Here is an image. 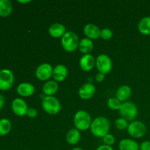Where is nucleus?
Wrapping results in <instances>:
<instances>
[{
    "label": "nucleus",
    "instance_id": "aec40b11",
    "mask_svg": "<svg viewBox=\"0 0 150 150\" xmlns=\"http://www.w3.org/2000/svg\"><path fill=\"white\" fill-rule=\"evenodd\" d=\"M94 44L93 41L92 40L89 39L87 38H83L81 40H80L79 45V49L82 54H89L93 50Z\"/></svg>",
    "mask_w": 150,
    "mask_h": 150
},
{
    "label": "nucleus",
    "instance_id": "72a5a7b5",
    "mask_svg": "<svg viewBox=\"0 0 150 150\" xmlns=\"http://www.w3.org/2000/svg\"><path fill=\"white\" fill-rule=\"evenodd\" d=\"M18 1L19 3H21V4H26V3H29V2H30V0H26V1H21V0H18Z\"/></svg>",
    "mask_w": 150,
    "mask_h": 150
},
{
    "label": "nucleus",
    "instance_id": "5701e85b",
    "mask_svg": "<svg viewBox=\"0 0 150 150\" xmlns=\"http://www.w3.org/2000/svg\"><path fill=\"white\" fill-rule=\"evenodd\" d=\"M13 11V4L9 0H0V16L7 17Z\"/></svg>",
    "mask_w": 150,
    "mask_h": 150
},
{
    "label": "nucleus",
    "instance_id": "0eeeda50",
    "mask_svg": "<svg viewBox=\"0 0 150 150\" xmlns=\"http://www.w3.org/2000/svg\"><path fill=\"white\" fill-rule=\"evenodd\" d=\"M95 65L99 73L105 75L109 73L112 70V61L106 54H100L96 59Z\"/></svg>",
    "mask_w": 150,
    "mask_h": 150
},
{
    "label": "nucleus",
    "instance_id": "6ab92c4d",
    "mask_svg": "<svg viewBox=\"0 0 150 150\" xmlns=\"http://www.w3.org/2000/svg\"><path fill=\"white\" fill-rule=\"evenodd\" d=\"M120 150H140V145L133 139H125L119 144Z\"/></svg>",
    "mask_w": 150,
    "mask_h": 150
},
{
    "label": "nucleus",
    "instance_id": "7ed1b4c3",
    "mask_svg": "<svg viewBox=\"0 0 150 150\" xmlns=\"http://www.w3.org/2000/svg\"><path fill=\"white\" fill-rule=\"evenodd\" d=\"M79 38L75 32H67L61 39V44L63 49L67 52H73L79 48Z\"/></svg>",
    "mask_w": 150,
    "mask_h": 150
},
{
    "label": "nucleus",
    "instance_id": "6e6552de",
    "mask_svg": "<svg viewBox=\"0 0 150 150\" xmlns=\"http://www.w3.org/2000/svg\"><path fill=\"white\" fill-rule=\"evenodd\" d=\"M14 83V75L9 69L0 70V90L6 91L10 89Z\"/></svg>",
    "mask_w": 150,
    "mask_h": 150
},
{
    "label": "nucleus",
    "instance_id": "7c9ffc66",
    "mask_svg": "<svg viewBox=\"0 0 150 150\" xmlns=\"http://www.w3.org/2000/svg\"><path fill=\"white\" fill-rule=\"evenodd\" d=\"M104 79H105V74H103V73H98L96 75V76H95V80L98 82H99V83H101V82L103 81Z\"/></svg>",
    "mask_w": 150,
    "mask_h": 150
},
{
    "label": "nucleus",
    "instance_id": "f8f14e48",
    "mask_svg": "<svg viewBox=\"0 0 150 150\" xmlns=\"http://www.w3.org/2000/svg\"><path fill=\"white\" fill-rule=\"evenodd\" d=\"M95 62L96 59L92 54H84L81 57L79 64L82 70L85 72H89L95 67Z\"/></svg>",
    "mask_w": 150,
    "mask_h": 150
},
{
    "label": "nucleus",
    "instance_id": "1a4fd4ad",
    "mask_svg": "<svg viewBox=\"0 0 150 150\" xmlns=\"http://www.w3.org/2000/svg\"><path fill=\"white\" fill-rule=\"evenodd\" d=\"M54 68L48 63H42L40 64L35 71V76L42 81H45L48 80L53 75Z\"/></svg>",
    "mask_w": 150,
    "mask_h": 150
},
{
    "label": "nucleus",
    "instance_id": "c85d7f7f",
    "mask_svg": "<svg viewBox=\"0 0 150 150\" xmlns=\"http://www.w3.org/2000/svg\"><path fill=\"white\" fill-rule=\"evenodd\" d=\"M38 111H37V109H35V108H29L27 113H26V116L31 119L36 118V117H38Z\"/></svg>",
    "mask_w": 150,
    "mask_h": 150
},
{
    "label": "nucleus",
    "instance_id": "dca6fc26",
    "mask_svg": "<svg viewBox=\"0 0 150 150\" xmlns=\"http://www.w3.org/2000/svg\"><path fill=\"white\" fill-rule=\"evenodd\" d=\"M66 32H66L65 26L59 23H55L51 25L48 29L49 35L54 38H62Z\"/></svg>",
    "mask_w": 150,
    "mask_h": 150
},
{
    "label": "nucleus",
    "instance_id": "c9c22d12",
    "mask_svg": "<svg viewBox=\"0 0 150 150\" xmlns=\"http://www.w3.org/2000/svg\"><path fill=\"white\" fill-rule=\"evenodd\" d=\"M26 150H29V149H26Z\"/></svg>",
    "mask_w": 150,
    "mask_h": 150
},
{
    "label": "nucleus",
    "instance_id": "9d476101",
    "mask_svg": "<svg viewBox=\"0 0 150 150\" xmlns=\"http://www.w3.org/2000/svg\"><path fill=\"white\" fill-rule=\"evenodd\" d=\"M11 107L14 114L18 117H23V116L26 115V113L29 109L25 100L19 98H15L13 100L12 102Z\"/></svg>",
    "mask_w": 150,
    "mask_h": 150
},
{
    "label": "nucleus",
    "instance_id": "f704fd0d",
    "mask_svg": "<svg viewBox=\"0 0 150 150\" xmlns=\"http://www.w3.org/2000/svg\"><path fill=\"white\" fill-rule=\"evenodd\" d=\"M72 150H83V149H81V148H80V147H75V148H73Z\"/></svg>",
    "mask_w": 150,
    "mask_h": 150
},
{
    "label": "nucleus",
    "instance_id": "9b49d317",
    "mask_svg": "<svg viewBox=\"0 0 150 150\" xmlns=\"http://www.w3.org/2000/svg\"><path fill=\"white\" fill-rule=\"evenodd\" d=\"M96 92V88L92 83H86L79 89V96L83 100L91 99Z\"/></svg>",
    "mask_w": 150,
    "mask_h": 150
},
{
    "label": "nucleus",
    "instance_id": "39448f33",
    "mask_svg": "<svg viewBox=\"0 0 150 150\" xmlns=\"http://www.w3.org/2000/svg\"><path fill=\"white\" fill-rule=\"evenodd\" d=\"M119 112L122 118L127 122H133L138 115V108L133 103L126 101L122 103Z\"/></svg>",
    "mask_w": 150,
    "mask_h": 150
},
{
    "label": "nucleus",
    "instance_id": "bb28decb",
    "mask_svg": "<svg viewBox=\"0 0 150 150\" xmlns=\"http://www.w3.org/2000/svg\"><path fill=\"white\" fill-rule=\"evenodd\" d=\"M113 37V32L109 28H104L100 31V38L105 40H108Z\"/></svg>",
    "mask_w": 150,
    "mask_h": 150
},
{
    "label": "nucleus",
    "instance_id": "b1692460",
    "mask_svg": "<svg viewBox=\"0 0 150 150\" xmlns=\"http://www.w3.org/2000/svg\"><path fill=\"white\" fill-rule=\"evenodd\" d=\"M12 128L11 122L8 119L3 118L0 120V136H4L8 134Z\"/></svg>",
    "mask_w": 150,
    "mask_h": 150
},
{
    "label": "nucleus",
    "instance_id": "2f4dec72",
    "mask_svg": "<svg viewBox=\"0 0 150 150\" xmlns=\"http://www.w3.org/2000/svg\"><path fill=\"white\" fill-rule=\"evenodd\" d=\"M96 150H114V149L112 148V146H108V145L105 144H103L101 146H98Z\"/></svg>",
    "mask_w": 150,
    "mask_h": 150
},
{
    "label": "nucleus",
    "instance_id": "a211bd4d",
    "mask_svg": "<svg viewBox=\"0 0 150 150\" xmlns=\"http://www.w3.org/2000/svg\"><path fill=\"white\" fill-rule=\"evenodd\" d=\"M59 89L58 83L55 81H48L42 86V92L45 96H54Z\"/></svg>",
    "mask_w": 150,
    "mask_h": 150
},
{
    "label": "nucleus",
    "instance_id": "2eb2a0df",
    "mask_svg": "<svg viewBox=\"0 0 150 150\" xmlns=\"http://www.w3.org/2000/svg\"><path fill=\"white\" fill-rule=\"evenodd\" d=\"M100 29L94 23H88L83 28V33L90 40H97L100 38Z\"/></svg>",
    "mask_w": 150,
    "mask_h": 150
},
{
    "label": "nucleus",
    "instance_id": "f3484780",
    "mask_svg": "<svg viewBox=\"0 0 150 150\" xmlns=\"http://www.w3.org/2000/svg\"><path fill=\"white\" fill-rule=\"evenodd\" d=\"M132 94V89L127 85L120 86L116 92V98L121 103H125L130 98Z\"/></svg>",
    "mask_w": 150,
    "mask_h": 150
},
{
    "label": "nucleus",
    "instance_id": "c756f323",
    "mask_svg": "<svg viewBox=\"0 0 150 150\" xmlns=\"http://www.w3.org/2000/svg\"><path fill=\"white\" fill-rule=\"evenodd\" d=\"M140 150H150V141H145L140 144Z\"/></svg>",
    "mask_w": 150,
    "mask_h": 150
},
{
    "label": "nucleus",
    "instance_id": "4468645a",
    "mask_svg": "<svg viewBox=\"0 0 150 150\" xmlns=\"http://www.w3.org/2000/svg\"><path fill=\"white\" fill-rule=\"evenodd\" d=\"M35 87L32 83L29 82H22L18 86L17 92L19 95L24 98L30 97L35 93Z\"/></svg>",
    "mask_w": 150,
    "mask_h": 150
},
{
    "label": "nucleus",
    "instance_id": "a878e982",
    "mask_svg": "<svg viewBox=\"0 0 150 150\" xmlns=\"http://www.w3.org/2000/svg\"><path fill=\"white\" fill-rule=\"evenodd\" d=\"M128 122L126 120H125L124 118H122V117L117 119L115 121L116 127L120 130H126L128 127Z\"/></svg>",
    "mask_w": 150,
    "mask_h": 150
},
{
    "label": "nucleus",
    "instance_id": "393cba45",
    "mask_svg": "<svg viewBox=\"0 0 150 150\" xmlns=\"http://www.w3.org/2000/svg\"><path fill=\"white\" fill-rule=\"evenodd\" d=\"M122 103L120 102L117 98H111L107 101V105H108V108L111 110H114V111L120 109Z\"/></svg>",
    "mask_w": 150,
    "mask_h": 150
},
{
    "label": "nucleus",
    "instance_id": "f257e3e1",
    "mask_svg": "<svg viewBox=\"0 0 150 150\" xmlns=\"http://www.w3.org/2000/svg\"><path fill=\"white\" fill-rule=\"evenodd\" d=\"M111 124L106 117H98L93 120L90 127V130L94 136L103 138L109 133Z\"/></svg>",
    "mask_w": 150,
    "mask_h": 150
},
{
    "label": "nucleus",
    "instance_id": "412c9836",
    "mask_svg": "<svg viewBox=\"0 0 150 150\" xmlns=\"http://www.w3.org/2000/svg\"><path fill=\"white\" fill-rule=\"evenodd\" d=\"M81 132L76 128L69 130L66 136V141L70 145H76L81 140Z\"/></svg>",
    "mask_w": 150,
    "mask_h": 150
},
{
    "label": "nucleus",
    "instance_id": "4be33fe9",
    "mask_svg": "<svg viewBox=\"0 0 150 150\" xmlns=\"http://www.w3.org/2000/svg\"><path fill=\"white\" fill-rule=\"evenodd\" d=\"M138 29L144 35H150V16L141 19L138 24Z\"/></svg>",
    "mask_w": 150,
    "mask_h": 150
},
{
    "label": "nucleus",
    "instance_id": "cd10ccee",
    "mask_svg": "<svg viewBox=\"0 0 150 150\" xmlns=\"http://www.w3.org/2000/svg\"><path fill=\"white\" fill-rule=\"evenodd\" d=\"M103 143L104 144L108 145V146H112L114 143H115V138L112 134H107L106 136H104L103 138Z\"/></svg>",
    "mask_w": 150,
    "mask_h": 150
},
{
    "label": "nucleus",
    "instance_id": "20e7f679",
    "mask_svg": "<svg viewBox=\"0 0 150 150\" xmlns=\"http://www.w3.org/2000/svg\"><path fill=\"white\" fill-rule=\"evenodd\" d=\"M42 107L47 114L56 115L61 110V103L54 96H45L42 99Z\"/></svg>",
    "mask_w": 150,
    "mask_h": 150
},
{
    "label": "nucleus",
    "instance_id": "f03ea898",
    "mask_svg": "<svg viewBox=\"0 0 150 150\" xmlns=\"http://www.w3.org/2000/svg\"><path fill=\"white\" fill-rule=\"evenodd\" d=\"M92 120L90 114L84 110H80L77 111L74 116V125L76 128L80 131L90 129Z\"/></svg>",
    "mask_w": 150,
    "mask_h": 150
},
{
    "label": "nucleus",
    "instance_id": "ddd939ff",
    "mask_svg": "<svg viewBox=\"0 0 150 150\" xmlns=\"http://www.w3.org/2000/svg\"><path fill=\"white\" fill-rule=\"evenodd\" d=\"M68 75V70L64 64H57L54 67L53 78L57 82H62L66 79Z\"/></svg>",
    "mask_w": 150,
    "mask_h": 150
},
{
    "label": "nucleus",
    "instance_id": "473e14b6",
    "mask_svg": "<svg viewBox=\"0 0 150 150\" xmlns=\"http://www.w3.org/2000/svg\"><path fill=\"white\" fill-rule=\"evenodd\" d=\"M4 103H5V100H4V96L0 95V110L3 108V106L4 105Z\"/></svg>",
    "mask_w": 150,
    "mask_h": 150
},
{
    "label": "nucleus",
    "instance_id": "423d86ee",
    "mask_svg": "<svg viewBox=\"0 0 150 150\" xmlns=\"http://www.w3.org/2000/svg\"><path fill=\"white\" fill-rule=\"evenodd\" d=\"M127 133L134 139L142 138L146 133V127L141 121H133L129 124L127 129Z\"/></svg>",
    "mask_w": 150,
    "mask_h": 150
}]
</instances>
